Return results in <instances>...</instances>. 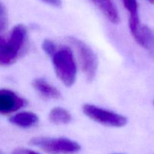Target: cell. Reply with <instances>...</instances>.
I'll use <instances>...</instances> for the list:
<instances>
[{"label":"cell","instance_id":"cell-1","mask_svg":"<svg viewBox=\"0 0 154 154\" xmlns=\"http://www.w3.org/2000/svg\"><path fill=\"white\" fill-rule=\"evenodd\" d=\"M28 44V31L23 24L12 28L7 37L0 36V66L14 64L26 52Z\"/></svg>","mask_w":154,"mask_h":154},{"label":"cell","instance_id":"cell-2","mask_svg":"<svg viewBox=\"0 0 154 154\" xmlns=\"http://www.w3.org/2000/svg\"><path fill=\"white\" fill-rule=\"evenodd\" d=\"M50 57L57 78L66 87H72L77 79L78 66L72 48L66 45L57 46Z\"/></svg>","mask_w":154,"mask_h":154},{"label":"cell","instance_id":"cell-3","mask_svg":"<svg viewBox=\"0 0 154 154\" xmlns=\"http://www.w3.org/2000/svg\"><path fill=\"white\" fill-rule=\"evenodd\" d=\"M67 40L77 53L80 67L88 82L96 78L98 71V58L96 53L87 44L75 36H69Z\"/></svg>","mask_w":154,"mask_h":154},{"label":"cell","instance_id":"cell-4","mask_svg":"<svg viewBox=\"0 0 154 154\" xmlns=\"http://www.w3.org/2000/svg\"><path fill=\"white\" fill-rule=\"evenodd\" d=\"M30 144L49 154H75L81 149L77 141L63 137H35L30 140Z\"/></svg>","mask_w":154,"mask_h":154},{"label":"cell","instance_id":"cell-5","mask_svg":"<svg viewBox=\"0 0 154 154\" xmlns=\"http://www.w3.org/2000/svg\"><path fill=\"white\" fill-rule=\"evenodd\" d=\"M82 111L88 118L108 127L121 128L128 123L127 117L124 115L93 104H84Z\"/></svg>","mask_w":154,"mask_h":154},{"label":"cell","instance_id":"cell-6","mask_svg":"<svg viewBox=\"0 0 154 154\" xmlns=\"http://www.w3.org/2000/svg\"><path fill=\"white\" fill-rule=\"evenodd\" d=\"M28 105L23 97L8 89L0 90V114L8 115L17 112Z\"/></svg>","mask_w":154,"mask_h":154},{"label":"cell","instance_id":"cell-7","mask_svg":"<svg viewBox=\"0 0 154 154\" xmlns=\"http://www.w3.org/2000/svg\"><path fill=\"white\" fill-rule=\"evenodd\" d=\"M32 85L33 89L43 99L48 100H58L62 97L60 90L45 78H35L32 82Z\"/></svg>","mask_w":154,"mask_h":154},{"label":"cell","instance_id":"cell-8","mask_svg":"<svg viewBox=\"0 0 154 154\" xmlns=\"http://www.w3.org/2000/svg\"><path fill=\"white\" fill-rule=\"evenodd\" d=\"M132 37L141 47L154 57V31L146 25H140Z\"/></svg>","mask_w":154,"mask_h":154},{"label":"cell","instance_id":"cell-9","mask_svg":"<svg viewBox=\"0 0 154 154\" xmlns=\"http://www.w3.org/2000/svg\"><path fill=\"white\" fill-rule=\"evenodd\" d=\"M11 124L22 129H29L38 123L39 118L37 114L32 111L17 112L9 119Z\"/></svg>","mask_w":154,"mask_h":154},{"label":"cell","instance_id":"cell-10","mask_svg":"<svg viewBox=\"0 0 154 154\" xmlns=\"http://www.w3.org/2000/svg\"><path fill=\"white\" fill-rule=\"evenodd\" d=\"M90 1L98 8V9L111 23L117 24L120 23V14L112 0H90Z\"/></svg>","mask_w":154,"mask_h":154},{"label":"cell","instance_id":"cell-11","mask_svg":"<svg viewBox=\"0 0 154 154\" xmlns=\"http://www.w3.org/2000/svg\"><path fill=\"white\" fill-rule=\"evenodd\" d=\"M123 6L129 13V28L133 35L139 27L140 20L138 15V5L137 0H121Z\"/></svg>","mask_w":154,"mask_h":154},{"label":"cell","instance_id":"cell-12","mask_svg":"<svg viewBox=\"0 0 154 154\" xmlns=\"http://www.w3.org/2000/svg\"><path fill=\"white\" fill-rule=\"evenodd\" d=\"M48 119L53 124L67 125L72 122V116L66 108L62 107H55L49 112Z\"/></svg>","mask_w":154,"mask_h":154},{"label":"cell","instance_id":"cell-13","mask_svg":"<svg viewBox=\"0 0 154 154\" xmlns=\"http://www.w3.org/2000/svg\"><path fill=\"white\" fill-rule=\"evenodd\" d=\"M8 15L5 6L0 2V35L2 34L8 28Z\"/></svg>","mask_w":154,"mask_h":154},{"label":"cell","instance_id":"cell-14","mask_svg":"<svg viewBox=\"0 0 154 154\" xmlns=\"http://www.w3.org/2000/svg\"><path fill=\"white\" fill-rule=\"evenodd\" d=\"M57 45H56L55 42L50 39H45L42 44V48L44 52L48 56L51 57L53 53L57 50Z\"/></svg>","mask_w":154,"mask_h":154},{"label":"cell","instance_id":"cell-15","mask_svg":"<svg viewBox=\"0 0 154 154\" xmlns=\"http://www.w3.org/2000/svg\"><path fill=\"white\" fill-rule=\"evenodd\" d=\"M13 154H40L38 152L34 151L32 150H29L26 148H18L14 151Z\"/></svg>","mask_w":154,"mask_h":154},{"label":"cell","instance_id":"cell-16","mask_svg":"<svg viewBox=\"0 0 154 154\" xmlns=\"http://www.w3.org/2000/svg\"><path fill=\"white\" fill-rule=\"evenodd\" d=\"M42 2L45 3V4H48L49 5L53 6V7L56 8H60L62 5V0H42Z\"/></svg>","mask_w":154,"mask_h":154},{"label":"cell","instance_id":"cell-17","mask_svg":"<svg viewBox=\"0 0 154 154\" xmlns=\"http://www.w3.org/2000/svg\"><path fill=\"white\" fill-rule=\"evenodd\" d=\"M149 2H150V3H152V4H154V0H148Z\"/></svg>","mask_w":154,"mask_h":154},{"label":"cell","instance_id":"cell-18","mask_svg":"<svg viewBox=\"0 0 154 154\" xmlns=\"http://www.w3.org/2000/svg\"><path fill=\"white\" fill-rule=\"evenodd\" d=\"M0 154H4V153H2V151H1V150H0Z\"/></svg>","mask_w":154,"mask_h":154}]
</instances>
